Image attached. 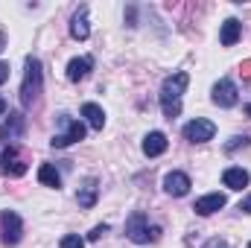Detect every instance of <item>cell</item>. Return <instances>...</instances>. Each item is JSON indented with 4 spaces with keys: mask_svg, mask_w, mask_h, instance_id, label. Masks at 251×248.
Wrapping results in <instances>:
<instances>
[{
    "mask_svg": "<svg viewBox=\"0 0 251 248\" xmlns=\"http://www.w3.org/2000/svg\"><path fill=\"white\" fill-rule=\"evenodd\" d=\"M187 82H190V76L184 73V70H178V73L167 76V79H164V85H161L158 99H161V108H164V114H167L170 120L181 114V94H184Z\"/></svg>",
    "mask_w": 251,
    "mask_h": 248,
    "instance_id": "obj_1",
    "label": "cell"
},
{
    "mask_svg": "<svg viewBox=\"0 0 251 248\" xmlns=\"http://www.w3.org/2000/svg\"><path fill=\"white\" fill-rule=\"evenodd\" d=\"M41 85H44V70L41 62L35 56L26 59V73H24V85H21V105L24 108H32L41 97Z\"/></svg>",
    "mask_w": 251,
    "mask_h": 248,
    "instance_id": "obj_2",
    "label": "cell"
},
{
    "mask_svg": "<svg viewBox=\"0 0 251 248\" xmlns=\"http://www.w3.org/2000/svg\"><path fill=\"white\" fill-rule=\"evenodd\" d=\"M59 125H62L64 131H56L53 140H50L56 149H64V146H70V143H76V140L85 137V125L79 123V120H73L70 114H59Z\"/></svg>",
    "mask_w": 251,
    "mask_h": 248,
    "instance_id": "obj_3",
    "label": "cell"
},
{
    "mask_svg": "<svg viewBox=\"0 0 251 248\" xmlns=\"http://www.w3.org/2000/svg\"><path fill=\"white\" fill-rule=\"evenodd\" d=\"M0 173L9 175V178H21V175L26 173V164H24L18 146H12V143L3 146V152H0Z\"/></svg>",
    "mask_w": 251,
    "mask_h": 248,
    "instance_id": "obj_4",
    "label": "cell"
},
{
    "mask_svg": "<svg viewBox=\"0 0 251 248\" xmlns=\"http://www.w3.org/2000/svg\"><path fill=\"white\" fill-rule=\"evenodd\" d=\"M126 237H128L131 243H137V246L152 240V234H149V222H146V213L134 210V213L126 219Z\"/></svg>",
    "mask_w": 251,
    "mask_h": 248,
    "instance_id": "obj_5",
    "label": "cell"
},
{
    "mask_svg": "<svg viewBox=\"0 0 251 248\" xmlns=\"http://www.w3.org/2000/svg\"><path fill=\"white\" fill-rule=\"evenodd\" d=\"M0 228H3V243H6V246H18V243H21L24 225H21V216H18L15 210H3Z\"/></svg>",
    "mask_w": 251,
    "mask_h": 248,
    "instance_id": "obj_6",
    "label": "cell"
},
{
    "mask_svg": "<svg viewBox=\"0 0 251 248\" xmlns=\"http://www.w3.org/2000/svg\"><path fill=\"white\" fill-rule=\"evenodd\" d=\"M213 134H216V125L210 120H201V117H196L184 125V137L190 143H207V140H213Z\"/></svg>",
    "mask_w": 251,
    "mask_h": 248,
    "instance_id": "obj_7",
    "label": "cell"
},
{
    "mask_svg": "<svg viewBox=\"0 0 251 248\" xmlns=\"http://www.w3.org/2000/svg\"><path fill=\"white\" fill-rule=\"evenodd\" d=\"M237 85L231 82V79H219L216 85H213V102L219 105V108H234L237 105Z\"/></svg>",
    "mask_w": 251,
    "mask_h": 248,
    "instance_id": "obj_8",
    "label": "cell"
},
{
    "mask_svg": "<svg viewBox=\"0 0 251 248\" xmlns=\"http://www.w3.org/2000/svg\"><path fill=\"white\" fill-rule=\"evenodd\" d=\"M190 187H193V184H190V175H187V173L173 170V173H167V175H164V190H167L170 196H176V198H178V196H187Z\"/></svg>",
    "mask_w": 251,
    "mask_h": 248,
    "instance_id": "obj_9",
    "label": "cell"
},
{
    "mask_svg": "<svg viewBox=\"0 0 251 248\" xmlns=\"http://www.w3.org/2000/svg\"><path fill=\"white\" fill-rule=\"evenodd\" d=\"M225 204H228V198H225L222 193H207V196H201V198L196 201V207H193V210H196L199 216H210V213L222 210Z\"/></svg>",
    "mask_w": 251,
    "mask_h": 248,
    "instance_id": "obj_10",
    "label": "cell"
},
{
    "mask_svg": "<svg viewBox=\"0 0 251 248\" xmlns=\"http://www.w3.org/2000/svg\"><path fill=\"white\" fill-rule=\"evenodd\" d=\"M164 152H167V134L164 131H149L143 137V155L146 158H158Z\"/></svg>",
    "mask_w": 251,
    "mask_h": 248,
    "instance_id": "obj_11",
    "label": "cell"
},
{
    "mask_svg": "<svg viewBox=\"0 0 251 248\" xmlns=\"http://www.w3.org/2000/svg\"><path fill=\"white\" fill-rule=\"evenodd\" d=\"M70 35L76 41H85L91 35V26H88V6H79V12L70 18Z\"/></svg>",
    "mask_w": 251,
    "mask_h": 248,
    "instance_id": "obj_12",
    "label": "cell"
},
{
    "mask_svg": "<svg viewBox=\"0 0 251 248\" xmlns=\"http://www.w3.org/2000/svg\"><path fill=\"white\" fill-rule=\"evenodd\" d=\"M91 67H94V59H91V56L70 59V64H67V79H70V82H82V79L91 73Z\"/></svg>",
    "mask_w": 251,
    "mask_h": 248,
    "instance_id": "obj_13",
    "label": "cell"
},
{
    "mask_svg": "<svg viewBox=\"0 0 251 248\" xmlns=\"http://www.w3.org/2000/svg\"><path fill=\"white\" fill-rule=\"evenodd\" d=\"M222 184L231 187V190H243V187H249V173L243 167H228L222 173Z\"/></svg>",
    "mask_w": 251,
    "mask_h": 248,
    "instance_id": "obj_14",
    "label": "cell"
},
{
    "mask_svg": "<svg viewBox=\"0 0 251 248\" xmlns=\"http://www.w3.org/2000/svg\"><path fill=\"white\" fill-rule=\"evenodd\" d=\"M97 196H100V187L94 178H88L85 184L79 187V193H76V201H79V207H94L97 204Z\"/></svg>",
    "mask_w": 251,
    "mask_h": 248,
    "instance_id": "obj_15",
    "label": "cell"
},
{
    "mask_svg": "<svg viewBox=\"0 0 251 248\" xmlns=\"http://www.w3.org/2000/svg\"><path fill=\"white\" fill-rule=\"evenodd\" d=\"M82 117L88 120V125H91V128L102 131V125H105V111H102L97 102H85V105H82Z\"/></svg>",
    "mask_w": 251,
    "mask_h": 248,
    "instance_id": "obj_16",
    "label": "cell"
},
{
    "mask_svg": "<svg viewBox=\"0 0 251 248\" xmlns=\"http://www.w3.org/2000/svg\"><path fill=\"white\" fill-rule=\"evenodd\" d=\"M237 38H240V21H237V18H228V21L222 24L219 41H222V47H234V44H237Z\"/></svg>",
    "mask_w": 251,
    "mask_h": 248,
    "instance_id": "obj_17",
    "label": "cell"
},
{
    "mask_svg": "<svg viewBox=\"0 0 251 248\" xmlns=\"http://www.w3.org/2000/svg\"><path fill=\"white\" fill-rule=\"evenodd\" d=\"M38 181H41L44 187H56V190H59V187H62V175L56 173V167L41 164V167H38Z\"/></svg>",
    "mask_w": 251,
    "mask_h": 248,
    "instance_id": "obj_18",
    "label": "cell"
},
{
    "mask_svg": "<svg viewBox=\"0 0 251 248\" xmlns=\"http://www.w3.org/2000/svg\"><path fill=\"white\" fill-rule=\"evenodd\" d=\"M21 128H24V117H21V114H9V123H6V128H3V134L18 137V134H21Z\"/></svg>",
    "mask_w": 251,
    "mask_h": 248,
    "instance_id": "obj_19",
    "label": "cell"
},
{
    "mask_svg": "<svg viewBox=\"0 0 251 248\" xmlns=\"http://www.w3.org/2000/svg\"><path fill=\"white\" fill-rule=\"evenodd\" d=\"M59 246H62V248H85V240H82L79 234H64Z\"/></svg>",
    "mask_w": 251,
    "mask_h": 248,
    "instance_id": "obj_20",
    "label": "cell"
},
{
    "mask_svg": "<svg viewBox=\"0 0 251 248\" xmlns=\"http://www.w3.org/2000/svg\"><path fill=\"white\" fill-rule=\"evenodd\" d=\"M105 231H108V225H97V228H94V231L88 234V240H91V243H97V240H100V237H102Z\"/></svg>",
    "mask_w": 251,
    "mask_h": 248,
    "instance_id": "obj_21",
    "label": "cell"
},
{
    "mask_svg": "<svg viewBox=\"0 0 251 248\" xmlns=\"http://www.w3.org/2000/svg\"><path fill=\"white\" fill-rule=\"evenodd\" d=\"M249 143V137H231V143H228V152H234L237 146H246Z\"/></svg>",
    "mask_w": 251,
    "mask_h": 248,
    "instance_id": "obj_22",
    "label": "cell"
},
{
    "mask_svg": "<svg viewBox=\"0 0 251 248\" xmlns=\"http://www.w3.org/2000/svg\"><path fill=\"white\" fill-rule=\"evenodd\" d=\"M6 79H9V64H3V62H0V85H3Z\"/></svg>",
    "mask_w": 251,
    "mask_h": 248,
    "instance_id": "obj_23",
    "label": "cell"
},
{
    "mask_svg": "<svg viewBox=\"0 0 251 248\" xmlns=\"http://www.w3.org/2000/svg\"><path fill=\"white\" fill-rule=\"evenodd\" d=\"M240 210H246V213H251V198H246V201L240 204Z\"/></svg>",
    "mask_w": 251,
    "mask_h": 248,
    "instance_id": "obj_24",
    "label": "cell"
},
{
    "mask_svg": "<svg viewBox=\"0 0 251 248\" xmlns=\"http://www.w3.org/2000/svg\"><path fill=\"white\" fill-rule=\"evenodd\" d=\"M3 114H6V99L0 97V117H3Z\"/></svg>",
    "mask_w": 251,
    "mask_h": 248,
    "instance_id": "obj_25",
    "label": "cell"
},
{
    "mask_svg": "<svg viewBox=\"0 0 251 248\" xmlns=\"http://www.w3.org/2000/svg\"><path fill=\"white\" fill-rule=\"evenodd\" d=\"M243 73H246V76H251V62H246V64H243Z\"/></svg>",
    "mask_w": 251,
    "mask_h": 248,
    "instance_id": "obj_26",
    "label": "cell"
},
{
    "mask_svg": "<svg viewBox=\"0 0 251 248\" xmlns=\"http://www.w3.org/2000/svg\"><path fill=\"white\" fill-rule=\"evenodd\" d=\"M6 47V32H0V50Z\"/></svg>",
    "mask_w": 251,
    "mask_h": 248,
    "instance_id": "obj_27",
    "label": "cell"
},
{
    "mask_svg": "<svg viewBox=\"0 0 251 248\" xmlns=\"http://www.w3.org/2000/svg\"><path fill=\"white\" fill-rule=\"evenodd\" d=\"M246 114H249V117H251V102H249V105H246Z\"/></svg>",
    "mask_w": 251,
    "mask_h": 248,
    "instance_id": "obj_28",
    "label": "cell"
},
{
    "mask_svg": "<svg viewBox=\"0 0 251 248\" xmlns=\"http://www.w3.org/2000/svg\"><path fill=\"white\" fill-rule=\"evenodd\" d=\"M249 248H251V243H249Z\"/></svg>",
    "mask_w": 251,
    "mask_h": 248,
    "instance_id": "obj_29",
    "label": "cell"
}]
</instances>
